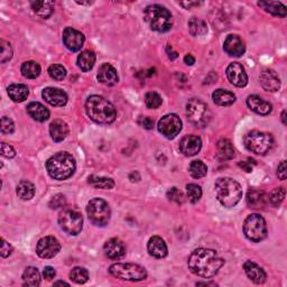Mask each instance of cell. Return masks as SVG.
<instances>
[{
  "label": "cell",
  "instance_id": "cell-57",
  "mask_svg": "<svg viewBox=\"0 0 287 287\" xmlns=\"http://www.w3.org/2000/svg\"><path fill=\"white\" fill-rule=\"evenodd\" d=\"M281 121H283L284 125H286V110L281 112Z\"/></svg>",
  "mask_w": 287,
  "mask_h": 287
},
{
  "label": "cell",
  "instance_id": "cell-36",
  "mask_svg": "<svg viewBox=\"0 0 287 287\" xmlns=\"http://www.w3.org/2000/svg\"><path fill=\"white\" fill-rule=\"evenodd\" d=\"M187 25H189V31L193 36H203L208 33V25L201 18L192 17Z\"/></svg>",
  "mask_w": 287,
  "mask_h": 287
},
{
  "label": "cell",
  "instance_id": "cell-23",
  "mask_svg": "<svg viewBox=\"0 0 287 287\" xmlns=\"http://www.w3.org/2000/svg\"><path fill=\"white\" fill-rule=\"evenodd\" d=\"M244 269L246 275L248 276V278L253 281L255 284H263L266 281L267 278L266 273H265V270L256 263H253L251 261H247L244 264Z\"/></svg>",
  "mask_w": 287,
  "mask_h": 287
},
{
  "label": "cell",
  "instance_id": "cell-2",
  "mask_svg": "<svg viewBox=\"0 0 287 287\" xmlns=\"http://www.w3.org/2000/svg\"><path fill=\"white\" fill-rule=\"evenodd\" d=\"M85 111L88 117L99 125H110L117 118V110L113 104L96 95L87 99Z\"/></svg>",
  "mask_w": 287,
  "mask_h": 287
},
{
  "label": "cell",
  "instance_id": "cell-51",
  "mask_svg": "<svg viewBox=\"0 0 287 287\" xmlns=\"http://www.w3.org/2000/svg\"><path fill=\"white\" fill-rule=\"evenodd\" d=\"M2 155L7 158H14L16 156V152L12 146L8 145V144L3 142L2 144Z\"/></svg>",
  "mask_w": 287,
  "mask_h": 287
},
{
  "label": "cell",
  "instance_id": "cell-26",
  "mask_svg": "<svg viewBox=\"0 0 287 287\" xmlns=\"http://www.w3.org/2000/svg\"><path fill=\"white\" fill-rule=\"evenodd\" d=\"M247 204L251 209H263L266 206L267 195L266 193L257 189H250L247 193Z\"/></svg>",
  "mask_w": 287,
  "mask_h": 287
},
{
  "label": "cell",
  "instance_id": "cell-41",
  "mask_svg": "<svg viewBox=\"0 0 287 287\" xmlns=\"http://www.w3.org/2000/svg\"><path fill=\"white\" fill-rule=\"evenodd\" d=\"M286 196V190L285 187H276L269 194V202L273 204L274 207H279Z\"/></svg>",
  "mask_w": 287,
  "mask_h": 287
},
{
  "label": "cell",
  "instance_id": "cell-17",
  "mask_svg": "<svg viewBox=\"0 0 287 287\" xmlns=\"http://www.w3.org/2000/svg\"><path fill=\"white\" fill-rule=\"evenodd\" d=\"M223 49L225 53L230 55V56L240 58L245 54L246 46L245 43L242 42V40L238 35L230 34L224 40Z\"/></svg>",
  "mask_w": 287,
  "mask_h": 287
},
{
  "label": "cell",
  "instance_id": "cell-55",
  "mask_svg": "<svg viewBox=\"0 0 287 287\" xmlns=\"http://www.w3.org/2000/svg\"><path fill=\"white\" fill-rule=\"evenodd\" d=\"M180 5H181V6L185 7L186 9H191L192 7L200 6V5H202V3H197V2H189V3H181Z\"/></svg>",
  "mask_w": 287,
  "mask_h": 287
},
{
  "label": "cell",
  "instance_id": "cell-28",
  "mask_svg": "<svg viewBox=\"0 0 287 287\" xmlns=\"http://www.w3.org/2000/svg\"><path fill=\"white\" fill-rule=\"evenodd\" d=\"M235 155V147L229 139L223 138L217 142V157L220 161H230Z\"/></svg>",
  "mask_w": 287,
  "mask_h": 287
},
{
  "label": "cell",
  "instance_id": "cell-7",
  "mask_svg": "<svg viewBox=\"0 0 287 287\" xmlns=\"http://www.w3.org/2000/svg\"><path fill=\"white\" fill-rule=\"evenodd\" d=\"M186 116L190 123L195 128H204L211 120V111L207 103L197 98H192L186 104Z\"/></svg>",
  "mask_w": 287,
  "mask_h": 287
},
{
  "label": "cell",
  "instance_id": "cell-40",
  "mask_svg": "<svg viewBox=\"0 0 287 287\" xmlns=\"http://www.w3.org/2000/svg\"><path fill=\"white\" fill-rule=\"evenodd\" d=\"M70 278L76 284H84L89 280V273L83 267H74L71 270Z\"/></svg>",
  "mask_w": 287,
  "mask_h": 287
},
{
  "label": "cell",
  "instance_id": "cell-48",
  "mask_svg": "<svg viewBox=\"0 0 287 287\" xmlns=\"http://www.w3.org/2000/svg\"><path fill=\"white\" fill-rule=\"evenodd\" d=\"M66 200L63 194H56L52 197V200L49 201V208L51 209H60L65 206Z\"/></svg>",
  "mask_w": 287,
  "mask_h": 287
},
{
  "label": "cell",
  "instance_id": "cell-54",
  "mask_svg": "<svg viewBox=\"0 0 287 287\" xmlns=\"http://www.w3.org/2000/svg\"><path fill=\"white\" fill-rule=\"evenodd\" d=\"M286 162L285 161H281L280 164L278 165V168H277V176L278 179L281 181H285L286 180Z\"/></svg>",
  "mask_w": 287,
  "mask_h": 287
},
{
  "label": "cell",
  "instance_id": "cell-44",
  "mask_svg": "<svg viewBox=\"0 0 287 287\" xmlns=\"http://www.w3.org/2000/svg\"><path fill=\"white\" fill-rule=\"evenodd\" d=\"M48 74L55 81H62L66 76V70L63 65L52 64L48 68Z\"/></svg>",
  "mask_w": 287,
  "mask_h": 287
},
{
  "label": "cell",
  "instance_id": "cell-25",
  "mask_svg": "<svg viewBox=\"0 0 287 287\" xmlns=\"http://www.w3.org/2000/svg\"><path fill=\"white\" fill-rule=\"evenodd\" d=\"M69 126L65 121L56 119L52 121V124L49 125V134H51L52 139L54 141H62L64 140L69 135Z\"/></svg>",
  "mask_w": 287,
  "mask_h": 287
},
{
  "label": "cell",
  "instance_id": "cell-33",
  "mask_svg": "<svg viewBox=\"0 0 287 287\" xmlns=\"http://www.w3.org/2000/svg\"><path fill=\"white\" fill-rule=\"evenodd\" d=\"M259 7H263L267 13L278 17H285L287 14V9L281 3L278 2H259Z\"/></svg>",
  "mask_w": 287,
  "mask_h": 287
},
{
  "label": "cell",
  "instance_id": "cell-43",
  "mask_svg": "<svg viewBox=\"0 0 287 287\" xmlns=\"http://www.w3.org/2000/svg\"><path fill=\"white\" fill-rule=\"evenodd\" d=\"M162 97L156 92H147L145 96V104L150 109H157L162 106Z\"/></svg>",
  "mask_w": 287,
  "mask_h": 287
},
{
  "label": "cell",
  "instance_id": "cell-19",
  "mask_svg": "<svg viewBox=\"0 0 287 287\" xmlns=\"http://www.w3.org/2000/svg\"><path fill=\"white\" fill-rule=\"evenodd\" d=\"M259 81L265 91L276 92L280 88V79L274 70H264L259 75Z\"/></svg>",
  "mask_w": 287,
  "mask_h": 287
},
{
  "label": "cell",
  "instance_id": "cell-35",
  "mask_svg": "<svg viewBox=\"0 0 287 287\" xmlns=\"http://www.w3.org/2000/svg\"><path fill=\"white\" fill-rule=\"evenodd\" d=\"M23 280L25 286L36 287L41 284V274L36 267H27L23 273Z\"/></svg>",
  "mask_w": 287,
  "mask_h": 287
},
{
  "label": "cell",
  "instance_id": "cell-46",
  "mask_svg": "<svg viewBox=\"0 0 287 287\" xmlns=\"http://www.w3.org/2000/svg\"><path fill=\"white\" fill-rule=\"evenodd\" d=\"M167 197L169 201H173L178 204H182L184 202V194L183 192L179 190L178 187H172L167 191Z\"/></svg>",
  "mask_w": 287,
  "mask_h": 287
},
{
  "label": "cell",
  "instance_id": "cell-10",
  "mask_svg": "<svg viewBox=\"0 0 287 287\" xmlns=\"http://www.w3.org/2000/svg\"><path fill=\"white\" fill-rule=\"evenodd\" d=\"M87 213L90 221L98 227L107 225L110 221V218H111V210H110L108 202L99 197L92 198L88 203Z\"/></svg>",
  "mask_w": 287,
  "mask_h": 287
},
{
  "label": "cell",
  "instance_id": "cell-1",
  "mask_svg": "<svg viewBox=\"0 0 287 287\" xmlns=\"http://www.w3.org/2000/svg\"><path fill=\"white\" fill-rule=\"evenodd\" d=\"M223 264V259L219 257L214 250L208 248H197L191 253L187 261L191 273L202 278L213 277L218 274Z\"/></svg>",
  "mask_w": 287,
  "mask_h": 287
},
{
  "label": "cell",
  "instance_id": "cell-42",
  "mask_svg": "<svg viewBox=\"0 0 287 287\" xmlns=\"http://www.w3.org/2000/svg\"><path fill=\"white\" fill-rule=\"evenodd\" d=\"M186 192H187V197L191 203H197L200 201V198L202 196V189L201 186H198L197 184L190 183L186 185Z\"/></svg>",
  "mask_w": 287,
  "mask_h": 287
},
{
  "label": "cell",
  "instance_id": "cell-37",
  "mask_svg": "<svg viewBox=\"0 0 287 287\" xmlns=\"http://www.w3.org/2000/svg\"><path fill=\"white\" fill-rule=\"evenodd\" d=\"M88 183H89L92 187H95V189H101V190H111L114 187V181L112 179L99 178V176L96 175L89 176Z\"/></svg>",
  "mask_w": 287,
  "mask_h": 287
},
{
  "label": "cell",
  "instance_id": "cell-50",
  "mask_svg": "<svg viewBox=\"0 0 287 287\" xmlns=\"http://www.w3.org/2000/svg\"><path fill=\"white\" fill-rule=\"evenodd\" d=\"M14 251V248L13 246L9 244V242H7L5 239H2V257L3 258H7L9 257L10 255H12Z\"/></svg>",
  "mask_w": 287,
  "mask_h": 287
},
{
  "label": "cell",
  "instance_id": "cell-5",
  "mask_svg": "<svg viewBox=\"0 0 287 287\" xmlns=\"http://www.w3.org/2000/svg\"><path fill=\"white\" fill-rule=\"evenodd\" d=\"M144 18L150 25L151 30L165 33L168 32L173 26V16L169 10L162 5H151L144 10Z\"/></svg>",
  "mask_w": 287,
  "mask_h": 287
},
{
  "label": "cell",
  "instance_id": "cell-20",
  "mask_svg": "<svg viewBox=\"0 0 287 287\" xmlns=\"http://www.w3.org/2000/svg\"><path fill=\"white\" fill-rule=\"evenodd\" d=\"M104 255L112 261L123 258L126 255V247L124 242L118 238L109 239L103 246Z\"/></svg>",
  "mask_w": 287,
  "mask_h": 287
},
{
  "label": "cell",
  "instance_id": "cell-14",
  "mask_svg": "<svg viewBox=\"0 0 287 287\" xmlns=\"http://www.w3.org/2000/svg\"><path fill=\"white\" fill-rule=\"evenodd\" d=\"M84 41V35L72 27H66L63 32V43L65 47L71 52H79L83 47Z\"/></svg>",
  "mask_w": 287,
  "mask_h": 287
},
{
  "label": "cell",
  "instance_id": "cell-31",
  "mask_svg": "<svg viewBox=\"0 0 287 287\" xmlns=\"http://www.w3.org/2000/svg\"><path fill=\"white\" fill-rule=\"evenodd\" d=\"M33 12L37 16L46 19L54 12V3L53 2H33L31 3Z\"/></svg>",
  "mask_w": 287,
  "mask_h": 287
},
{
  "label": "cell",
  "instance_id": "cell-9",
  "mask_svg": "<svg viewBox=\"0 0 287 287\" xmlns=\"http://www.w3.org/2000/svg\"><path fill=\"white\" fill-rule=\"evenodd\" d=\"M244 234L252 242H261L267 237V224L258 213L248 215L244 222Z\"/></svg>",
  "mask_w": 287,
  "mask_h": 287
},
{
  "label": "cell",
  "instance_id": "cell-15",
  "mask_svg": "<svg viewBox=\"0 0 287 287\" xmlns=\"http://www.w3.org/2000/svg\"><path fill=\"white\" fill-rule=\"evenodd\" d=\"M225 73H227V78L230 81L231 84L239 88L247 85L248 75L246 73L245 68L240 63L237 62L231 63L227 68Z\"/></svg>",
  "mask_w": 287,
  "mask_h": 287
},
{
  "label": "cell",
  "instance_id": "cell-8",
  "mask_svg": "<svg viewBox=\"0 0 287 287\" xmlns=\"http://www.w3.org/2000/svg\"><path fill=\"white\" fill-rule=\"evenodd\" d=\"M109 273L116 278L129 281H140L147 278L146 269L140 265L131 263L113 264L110 266Z\"/></svg>",
  "mask_w": 287,
  "mask_h": 287
},
{
  "label": "cell",
  "instance_id": "cell-4",
  "mask_svg": "<svg viewBox=\"0 0 287 287\" xmlns=\"http://www.w3.org/2000/svg\"><path fill=\"white\" fill-rule=\"evenodd\" d=\"M215 195L218 201L225 208H234L238 204L242 197V187L230 178H220L214 184Z\"/></svg>",
  "mask_w": 287,
  "mask_h": 287
},
{
  "label": "cell",
  "instance_id": "cell-34",
  "mask_svg": "<svg viewBox=\"0 0 287 287\" xmlns=\"http://www.w3.org/2000/svg\"><path fill=\"white\" fill-rule=\"evenodd\" d=\"M16 193L21 200L28 201L35 195V186L28 181H21L16 187Z\"/></svg>",
  "mask_w": 287,
  "mask_h": 287
},
{
  "label": "cell",
  "instance_id": "cell-12",
  "mask_svg": "<svg viewBox=\"0 0 287 287\" xmlns=\"http://www.w3.org/2000/svg\"><path fill=\"white\" fill-rule=\"evenodd\" d=\"M182 120L178 114L169 113L164 116V117L158 121L157 128L161 134L167 138V139H173L178 136L182 130Z\"/></svg>",
  "mask_w": 287,
  "mask_h": 287
},
{
  "label": "cell",
  "instance_id": "cell-29",
  "mask_svg": "<svg viewBox=\"0 0 287 287\" xmlns=\"http://www.w3.org/2000/svg\"><path fill=\"white\" fill-rule=\"evenodd\" d=\"M212 99L215 104L220 107H229L236 101V96L231 91L218 89L212 93Z\"/></svg>",
  "mask_w": 287,
  "mask_h": 287
},
{
  "label": "cell",
  "instance_id": "cell-16",
  "mask_svg": "<svg viewBox=\"0 0 287 287\" xmlns=\"http://www.w3.org/2000/svg\"><path fill=\"white\" fill-rule=\"evenodd\" d=\"M42 96L44 100L53 107H63L69 100L66 92L59 88H46L43 90Z\"/></svg>",
  "mask_w": 287,
  "mask_h": 287
},
{
  "label": "cell",
  "instance_id": "cell-45",
  "mask_svg": "<svg viewBox=\"0 0 287 287\" xmlns=\"http://www.w3.org/2000/svg\"><path fill=\"white\" fill-rule=\"evenodd\" d=\"M2 44V54H0V62L6 63L8 61L13 58V47L10 45V43L2 40L0 41Z\"/></svg>",
  "mask_w": 287,
  "mask_h": 287
},
{
  "label": "cell",
  "instance_id": "cell-38",
  "mask_svg": "<svg viewBox=\"0 0 287 287\" xmlns=\"http://www.w3.org/2000/svg\"><path fill=\"white\" fill-rule=\"evenodd\" d=\"M21 74L27 79H36L41 74V65L35 61H27L21 65Z\"/></svg>",
  "mask_w": 287,
  "mask_h": 287
},
{
  "label": "cell",
  "instance_id": "cell-30",
  "mask_svg": "<svg viewBox=\"0 0 287 287\" xmlns=\"http://www.w3.org/2000/svg\"><path fill=\"white\" fill-rule=\"evenodd\" d=\"M7 92L9 98L12 99L14 102H24L30 95L28 87L20 83L9 85Z\"/></svg>",
  "mask_w": 287,
  "mask_h": 287
},
{
  "label": "cell",
  "instance_id": "cell-49",
  "mask_svg": "<svg viewBox=\"0 0 287 287\" xmlns=\"http://www.w3.org/2000/svg\"><path fill=\"white\" fill-rule=\"evenodd\" d=\"M138 125L147 130H151L154 128V120L150 117H146V116H140V117L138 118Z\"/></svg>",
  "mask_w": 287,
  "mask_h": 287
},
{
  "label": "cell",
  "instance_id": "cell-21",
  "mask_svg": "<svg viewBox=\"0 0 287 287\" xmlns=\"http://www.w3.org/2000/svg\"><path fill=\"white\" fill-rule=\"evenodd\" d=\"M247 106L251 111L261 116H268L273 110L272 103L259 96H249L247 98Z\"/></svg>",
  "mask_w": 287,
  "mask_h": 287
},
{
  "label": "cell",
  "instance_id": "cell-27",
  "mask_svg": "<svg viewBox=\"0 0 287 287\" xmlns=\"http://www.w3.org/2000/svg\"><path fill=\"white\" fill-rule=\"evenodd\" d=\"M27 113H28L31 117L36 120L40 121V123H44L49 119V110L43 106L40 102H31L28 106H27Z\"/></svg>",
  "mask_w": 287,
  "mask_h": 287
},
{
  "label": "cell",
  "instance_id": "cell-32",
  "mask_svg": "<svg viewBox=\"0 0 287 287\" xmlns=\"http://www.w3.org/2000/svg\"><path fill=\"white\" fill-rule=\"evenodd\" d=\"M96 63V54L90 49L81 52V54L78 56V66L83 72H89L92 70L93 66Z\"/></svg>",
  "mask_w": 287,
  "mask_h": 287
},
{
  "label": "cell",
  "instance_id": "cell-56",
  "mask_svg": "<svg viewBox=\"0 0 287 287\" xmlns=\"http://www.w3.org/2000/svg\"><path fill=\"white\" fill-rule=\"evenodd\" d=\"M184 63L186 64V65H193L195 63V59H194V56H192L191 54H189V55H185L184 56Z\"/></svg>",
  "mask_w": 287,
  "mask_h": 287
},
{
  "label": "cell",
  "instance_id": "cell-53",
  "mask_svg": "<svg viewBox=\"0 0 287 287\" xmlns=\"http://www.w3.org/2000/svg\"><path fill=\"white\" fill-rule=\"evenodd\" d=\"M55 275H56V272L51 266H46L43 270V276L46 280H52L55 277Z\"/></svg>",
  "mask_w": 287,
  "mask_h": 287
},
{
  "label": "cell",
  "instance_id": "cell-6",
  "mask_svg": "<svg viewBox=\"0 0 287 287\" xmlns=\"http://www.w3.org/2000/svg\"><path fill=\"white\" fill-rule=\"evenodd\" d=\"M246 148L256 155H266L274 146V137L268 132L251 130L244 138Z\"/></svg>",
  "mask_w": 287,
  "mask_h": 287
},
{
  "label": "cell",
  "instance_id": "cell-22",
  "mask_svg": "<svg viewBox=\"0 0 287 287\" xmlns=\"http://www.w3.org/2000/svg\"><path fill=\"white\" fill-rule=\"evenodd\" d=\"M97 78L102 84L108 87H112L114 84H117L119 81L117 70H116L112 65H110L108 63L102 64L100 68H99Z\"/></svg>",
  "mask_w": 287,
  "mask_h": 287
},
{
  "label": "cell",
  "instance_id": "cell-60",
  "mask_svg": "<svg viewBox=\"0 0 287 287\" xmlns=\"http://www.w3.org/2000/svg\"><path fill=\"white\" fill-rule=\"evenodd\" d=\"M196 285H215L214 283H196Z\"/></svg>",
  "mask_w": 287,
  "mask_h": 287
},
{
  "label": "cell",
  "instance_id": "cell-58",
  "mask_svg": "<svg viewBox=\"0 0 287 287\" xmlns=\"http://www.w3.org/2000/svg\"><path fill=\"white\" fill-rule=\"evenodd\" d=\"M168 58H169L170 60H174V59H176V58H178V53H176V52H173V53H169V54H168Z\"/></svg>",
  "mask_w": 287,
  "mask_h": 287
},
{
  "label": "cell",
  "instance_id": "cell-59",
  "mask_svg": "<svg viewBox=\"0 0 287 287\" xmlns=\"http://www.w3.org/2000/svg\"><path fill=\"white\" fill-rule=\"evenodd\" d=\"M54 285H69V283H66V281L59 280V281H55Z\"/></svg>",
  "mask_w": 287,
  "mask_h": 287
},
{
  "label": "cell",
  "instance_id": "cell-39",
  "mask_svg": "<svg viewBox=\"0 0 287 287\" xmlns=\"http://www.w3.org/2000/svg\"><path fill=\"white\" fill-rule=\"evenodd\" d=\"M190 174L193 179H202L208 173V167L202 161H193L190 164Z\"/></svg>",
  "mask_w": 287,
  "mask_h": 287
},
{
  "label": "cell",
  "instance_id": "cell-13",
  "mask_svg": "<svg viewBox=\"0 0 287 287\" xmlns=\"http://www.w3.org/2000/svg\"><path fill=\"white\" fill-rule=\"evenodd\" d=\"M61 250L60 241L53 236H47L40 239L36 246L37 255L43 259H51L58 255Z\"/></svg>",
  "mask_w": 287,
  "mask_h": 287
},
{
  "label": "cell",
  "instance_id": "cell-3",
  "mask_svg": "<svg viewBox=\"0 0 287 287\" xmlns=\"http://www.w3.org/2000/svg\"><path fill=\"white\" fill-rule=\"evenodd\" d=\"M75 159L68 152H60L49 157L46 162V169L52 179L64 181L71 178L75 172Z\"/></svg>",
  "mask_w": 287,
  "mask_h": 287
},
{
  "label": "cell",
  "instance_id": "cell-18",
  "mask_svg": "<svg viewBox=\"0 0 287 287\" xmlns=\"http://www.w3.org/2000/svg\"><path fill=\"white\" fill-rule=\"evenodd\" d=\"M202 148V140L200 137L189 135L182 138L180 141V151L185 156H195Z\"/></svg>",
  "mask_w": 287,
  "mask_h": 287
},
{
  "label": "cell",
  "instance_id": "cell-24",
  "mask_svg": "<svg viewBox=\"0 0 287 287\" xmlns=\"http://www.w3.org/2000/svg\"><path fill=\"white\" fill-rule=\"evenodd\" d=\"M147 249L150 255L155 258H165L167 256V246L165 241L158 236H154L150 239L147 244Z\"/></svg>",
  "mask_w": 287,
  "mask_h": 287
},
{
  "label": "cell",
  "instance_id": "cell-47",
  "mask_svg": "<svg viewBox=\"0 0 287 287\" xmlns=\"http://www.w3.org/2000/svg\"><path fill=\"white\" fill-rule=\"evenodd\" d=\"M15 131L14 121L8 117L2 118V132L4 135H10Z\"/></svg>",
  "mask_w": 287,
  "mask_h": 287
},
{
  "label": "cell",
  "instance_id": "cell-11",
  "mask_svg": "<svg viewBox=\"0 0 287 287\" xmlns=\"http://www.w3.org/2000/svg\"><path fill=\"white\" fill-rule=\"evenodd\" d=\"M60 227L71 236H78L83 228V218L75 210H64L59 217Z\"/></svg>",
  "mask_w": 287,
  "mask_h": 287
},
{
  "label": "cell",
  "instance_id": "cell-52",
  "mask_svg": "<svg viewBox=\"0 0 287 287\" xmlns=\"http://www.w3.org/2000/svg\"><path fill=\"white\" fill-rule=\"evenodd\" d=\"M239 167H241L244 170H246L247 173H250L252 172V165H256V161H253V159H248V162L244 161V162H240L239 164Z\"/></svg>",
  "mask_w": 287,
  "mask_h": 287
}]
</instances>
